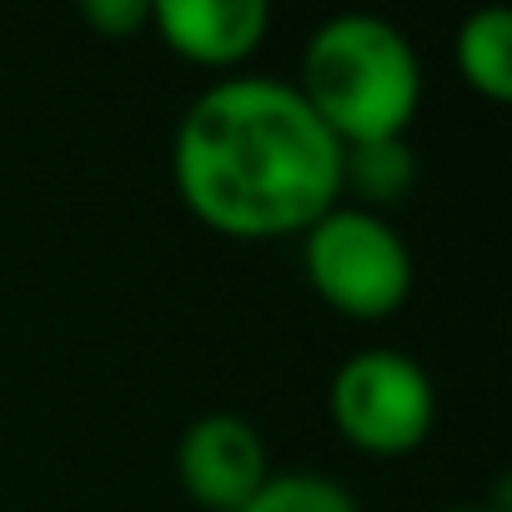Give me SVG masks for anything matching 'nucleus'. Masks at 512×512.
Returning a JSON list of instances; mask_svg holds the SVG:
<instances>
[{
	"instance_id": "f257e3e1",
	"label": "nucleus",
	"mask_w": 512,
	"mask_h": 512,
	"mask_svg": "<svg viewBox=\"0 0 512 512\" xmlns=\"http://www.w3.org/2000/svg\"><path fill=\"white\" fill-rule=\"evenodd\" d=\"M176 201L216 236H302L342 201V141L292 81L226 76L171 131Z\"/></svg>"
},
{
	"instance_id": "f03ea898",
	"label": "nucleus",
	"mask_w": 512,
	"mask_h": 512,
	"mask_svg": "<svg viewBox=\"0 0 512 512\" xmlns=\"http://www.w3.org/2000/svg\"><path fill=\"white\" fill-rule=\"evenodd\" d=\"M292 86L342 146L392 141L422 111V56L402 26L347 11L307 36Z\"/></svg>"
},
{
	"instance_id": "7ed1b4c3",
	"label": "nucleus",
	"mask_w": 512,
	"mask_h": 512,
	"mask_svg": "<svg viewBox=\"0 0 512 512\" xmlns=\"http://www.w3.org/2000/svg\"><path fill=\"white\" fill-rule=\"evenodd\" d=\"M302 272L322 307L352 322H382L402 312L417 282V262L392 216L352 201H337L302 231Z\"/></svg>"
},
{
	"instance_id": "20e7f679",
	"label": "nucleus",
	"mask_w": 512,
	"mask_h": 512,
	"mask_svg": "<svg viewBox=\"0 0 512 512\" xmlns=\"http://www.w3.org/2000/svg\"><path fill=\"white\" fill-rule=\"evenodd\" d=\"M327 417L362 457H412L437 427V382L402 347H362L332 372Z\"/></svg>"
},
{
	"instance_id": "39448f33",
	"label": "nucleus",
	"mask_w": 512,
	"mask_h": 512,
	"mask_svg": "<svg viewBox=\"0 0 512 512\" xmlns=\"http://www.w3.org/2000/svg\"><path fill=\"white\" fill-rule=\"evenodd\" d=\"M267 477V437L236 412H206L176 437V482L206 512H236Z\"/></svg>"
},
{
	"instance_id": "423d86ee",
	"label": "nucleus",
	"mask_w": 512,
	"mask_h": 512,
	"mask_svg": "<svg viewBox=\"0 0 512 512\" xmlns=\"http://www.w3.org/2000/svg\"><path fill=\"white\" fill-rule=\"evenodd\" d=\"M151 31L186 66L236 71L262 51L272 31V6L262 0H151Z\"/></svg>"
},
{
	"instance_id": "0eeeda50",
	"label": "nucleus",
	"mask_w": 512,
	"mask_h": 512,
	"mask_svg": "<svg viewBox=\"0 0 512 512\" xmlns=\"http://www.w3.org/2000/svg\"><path fill=\"white\" fill-rule=\"evenodd\" d=\"M452 66L472 96L507 106L512 101V16L502 6H482L462 16L452 36Z\"/></svg>"
},
{
	"instance_id": "6e6552de",
	"label": "nucleus",
	"mask_w": 512,
	"mask_h": 512,
	"mask_svg": "<svg viewBox=\"0 0 512 512\" xmlns=\"http://www.w3.org/2000/svg\"><path fill=\"white\" fill-rule=\"evenodd\" d=\"M412 191H417V151L407 136L342 146V201L387 216Z\"/></svg>"
},
{
	"instance_id": "1a4fd4ad",
	"label": "nucleus",
	"mask_w": 512,
	"mask_h": 512,
	"mask_svg": "<svg viewBox=\"0 0 512 512\" xmlns=\"http://www.w3.org/2000/svg\"><path fill=\"white\" fill-rule=\"evenodd\" d=\"M236 512H362V502L342 477L292 467V472H272Z\"/></svg>"
},
{
	"instance_id": "9d476101",
	"label": "nucleus",
	"mask_w": 512,
	"mask_h": 512,
	"mask_svg": "<svg viewBox=\"0 0 512 512\" xmlns=\"http://www.w3.org/2000/svg\"><path fill=\"white\" fill-rule=\"evenodd\" d=\"M81 21L101 41H136L141 31H151V0H86Z\"/></svg>"
},
{
	"instance_id": "9b49d317",
	"label": "nucleus",
	"mask_w": 512,
	"mask_h": 512,
	"mask_svg": "<svg viewBox=\"0 0 512 512\" xmlns=\"http://www.w3.org/2000/svg\"><path fill=\"white\" fill-rule=\"evenodd\" d=\"M447 512H497V507H447Z\"/></svg>"
}]
</instances>
